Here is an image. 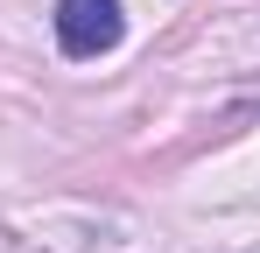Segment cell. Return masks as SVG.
Masks as SVG:
<instances>
[{
	"label": "cell",
	"mask_w": 260,
	"mask_h": 253,
	"mask_svg": "<svg viewBox=\"0 0 260 253\" xmlns=\"http://www.w3.org/2000/svg\"><path fill=\"white\" fill-rule=\"evenodd\" d=\"M120 0H56V42L63 56H106L120 42Z\"/></svg>",
	"instance_id": "obj_1"
}]
</instances>
